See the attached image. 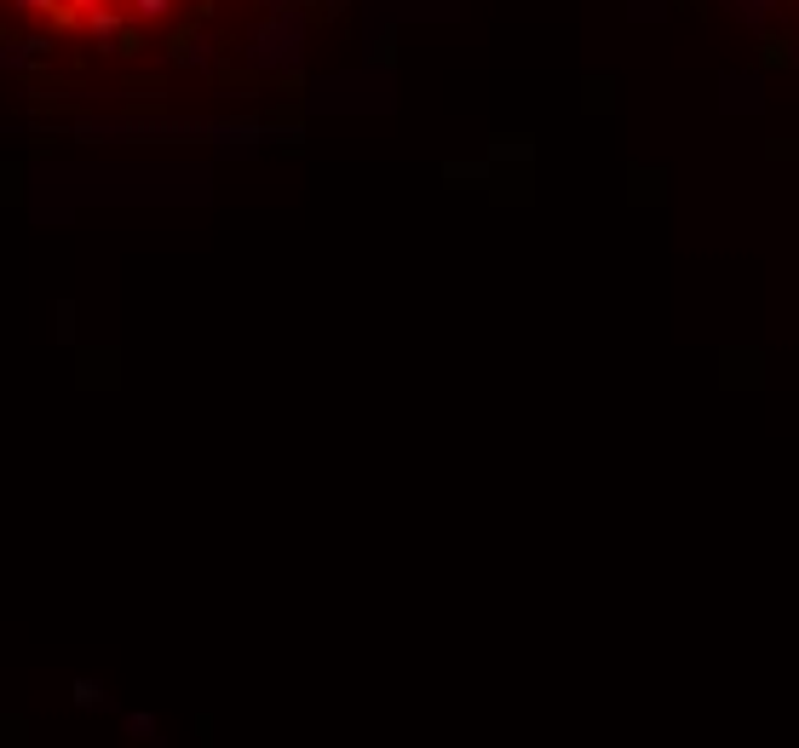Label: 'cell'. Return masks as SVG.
I'll return each instance as SVG.
<instances>
[{
  "instance_id": "1",
  "label": "cell",
  "mask_w": 799,
  "mask_h": 748,
  "mask_svg": "<svg viewBox=\"0 0 799 748\" xmlns=\"http://www.w3.org/2000/svg\"><path fill=\"white\" fill-rule=\"evenodd\" d=\"M299 41H305V18L294 12V0H282L271 12V24L259 29V41H253V64H265V70H294Z\"/></svg>"
},
{
  "instance_id": "2",
  "label": "cell",
  "mask_w": 799,
  "mask_h": 748,
  "mask_svg": "<svg viewBox=\"0 0 799 748\" xmlns=\"http://www.w3.org/2000/svg\"><path fill=\"white\" fill-rule=\"evenodd\" d=\"M46 41H23V35H0V70H29L41 58Z\"/></svg>"
},
{
  "instance_id": "3",
  "label": "cell",
  "mask_w": 799,
  "mask_h": 748,
  "mask_svg": "<svg viewBox=\"0 0 799 748\" xmlns=\"http://www.w3.org/2000/svg\"><path fill=\"white\" fill-rule=\"evenodd\" d=\"M121 29H127V18H121L115 6H92L87 12V35L92 41H121Z\"/></svg>"
},
{
  "instance_id": "4",
  "label": "cell",
  "mask_w": 799,
  "mask_h": 748,
  "mask_svg": "<svg viewBox=\"0 0 799 748\" xmlns=\"http://www.w3.org/2000/svg\"><path fill=\"white\" fill-rule=\"evenodd\" d=\"M167 12H173V0H133V18H144V24H156Z\"/></svg>"
},
{
  "instance_id": "5",
  "label": "cell",
  "mask_w": 799,
  "mask_h": 748,
  "mask_svg": "<svg viewBox=\"0 0 799 748\" xmlns=\"http://www.w3.org/2000/svg\"><path fill=\"white\" fill-rule=\"evenodd\" d=\"M725 363H731L725 380H759V357H742V351H736V357H725Z\"/></svg>"
},
{
  "instance_id": "6",
  "label": "cell",
  "mask_w": 799,
  "mask_h": 748,
  "mask_svg": "<svg viewBox=\"0 0 799 748\" xmlns=\"http://www.w3.org/2000/svg\"><path fill=\"white\" fill-rule=\"evenodd\" d=\"M736 12H742V18H765V12H771V6H777V0H731Z\"/></svg>"
},
{
  "instance_id": "7",
  "label": "cell",
  "mask_w": 799,
  "mask_h": 748,
  "mask_svg": "<svg viewBox=\"0 0 799 748\" xmlns=\"http://www.w3.org/2000/svg\"><path fill=\"white\" fill-rule=\"evenodd\" d=\"M92 6H104V0H64V12H69V18H87Z\"/></svg>"
},
{
  "instance_id": "8",
  "label": "cell",
  "mask_w": 799,
  "mask_h": 748,
  "mask_svg": "<svg viewBox=\"0 0 799 748\" xmlns=\"http://www.w3.org/2000/svg\"><path fill=\"white\" fill-rule=\"evenodd\" d=\"M18 12H52V6H64V0H12Z\"/></svg>"
}]
</instances>
